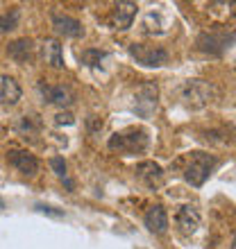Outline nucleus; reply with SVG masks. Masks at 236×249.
<instances>
[{
	"instance_id": "nucleus-25",
	"label": "nucleus",
	"mask_w": 236,
	"mask_h": 249,
	"mask_svg": "<svg viewBox=\"0 0 236 249\" xmlns=\"http://www.w3.org/2000/svg\"><path fill=\"white\" fill-rule=\"evenodd\" d=\"M5 209V199H2V197H0V211Z\"/></svg>"
},
{
	"instance_id": "nucleus-10",
	"label": "nucleus",
	"mask_w": 236,
	"mask_h": 249,
	"mask_svg": "<svg viewBox=\"0 0 236 249\" xmlns=\"http://www.w3.org/2000/svg\"><path fill=\"white\" fill-rule=\"evenodd\" d=\"M53 27L57 34H64V36H71V39H78L84 34V27L78 18L73 16H66V14H55L53 16Z\"/></svg>"
},
{
	"instance_id": "nucleus-14",
	"label": "nucleus",
	"mask_w": 236,
	"mask_h": 249,
	"mask_svg": "<svg viewBox=\"0 0 236 249\" xmlns=\"http://www.w3.org/2000/svg\"><path fill=\"white\" fill-rule=\"evenodd\" d=\"M137 175L141 181H145V186H159L164 181V170H161V165L155 163V161H143V163L137 165Z\"/></svg>"
},
{
	"instance_id": "nucleus-7",
	"label": "nucleus",
	"mask_w": 236,
	"mask_h": 249,
	"mask_svg": "<svg viewBox=\"0 0 236 249\" xmlns=\"http://www.w3.org/2000/svg\"><path fill=\"white\" fill-rule=\"evenodd\" d=\"M200 220H202V215H200L197 206L186 204V206H182V209L177 211V215H175L177 231H179L182 236H193L197 231V227H200Z\"/></svg>"
},
{
	"instance_id": "nucleus-19",
	"label": "nucleus",
	"mask_w": 236,
	"mask_h": 249,
	"mask_svg": "<svg viewBox=\"0 0 236 249\" xmlns=\"http://www.w3.org/2000/svg\"><path fill=\"white\" fill-rule=\"evenodd\" d=\"M50 168L55 170V175H57L59 179H66V161L61 157H53V159H50Z\"/></svg>"
},
{
	"instance_id": "nucleus-16",
	"label": "nucleus",
	"mask_w": 236,
	"mask_h": 249,
	"mask_svg": "<svg viewBox=\"0 0 236 249\" xmlns=\"http://www.w3.org/2000/svg\"><path fill=\"white\" fill-rule=\"evenodd\" d=\"M7 54L12 57L16 64H27L32 57V39H16L9 43Z\"/></svg>"
},
{
	"instance_id": "nucleus-18",
	"label": "nucleus",
	"mask_w": 236,
	"mask_h": 249,
	"mask_svg": "<svg viewBox=\"0 0 236 249\" xmlns=\"http://www.w3.org/2000/svg\"><path fill=\"white\" fill-rule=\"evenodd\" d=\"M19 9H12V12H7L0 16V34H5V32H12L14 27L19 25Z\"/></svg>"
},
{
	"instance_id": "nucleus-11",
	"label": "nucleus",
	"mask_w": 236,
	"mask_h": 249,
	"mask_svg": "<svg viewBox=\"0 0 236 249\" xmlns=\"http://www.w3.org/2000/svg\"><path fill=\"white\" fill-rule=\"evenodd\" d=\"M39 93L43 95V102L57 107H68L73 105V93L66 86H46L43 82H39Z\"/></svg>"
},
{
	"instance_id": "nucleus-5",
	"label": "nucleus",
	"mask_w": 236,
	"mask_h": 249,
	"mask_svg": "<svg viewBox=\"0 0 236 249\" xmlns=\"http://www.w3.org/2000/svg\"><path fill=\"white\" fill-rule=\"evenodd\" d=\"M157 98H159V89L155 82H145L138 86L137 95H134V111L141 118H150L152 113L157 111Z\"/></svg>"
},
{
	"instance_id": "nucleus-6",
	"label": "nucleus",
	"mask_w": 236,
	"mask_h": 249,
	"mask_svg": "<svg viewBox=\"0 0 236 249\" xmlns=\"http://www.w3.org/2000/svg\"><path fill=\"white\" fill-rule=\"evenodd\" d=\"M130 54L137 59V64L148 66V68H159L168 61V53L159 46H141V43H132Z\"/></svg>"
},
{
	"instance_id": "nucleus-9",
	"label": "nucleus",
	"mask_w": 236,
	"mask_h": 249,
	"mask_svg": "<svg viewBox=\"0 0 236 249\" xmlns=\"http://www.w3.org/2000/svg\"><path fill=\"white\" fill-rule=\"evenodd\" d=\"M137 9H138L137 2H130V0L118 2V5L114 7V16H112L114 30H118V32L130 30V27H132V20H134V16H137Z\"/></svg>"
},
{
	"instance_id": "nucleus-3",
	"label": "nucleus",
	"mask_w": 236,
	"mask_h": 249,
	"mask_svg": "<svg viewBox=\"0 0 236 249\" xmlns=\"http://www.w3.org/2000/svg\"><path fill=\"white\" fill-rule=\"evenodd\" d=\"M236 43V30L232 32H202L197 36L196 46L200 53L211 54V57H220Z\"/></svg>"
},
{
	"instance_id": "nucleus-12",
	"label": "nucleus",
	"mask_w": 236,
	"mask_h": 249,
	"mask_svg": "<svg viewBox=\"0 0 236 249\" xmlns=\"http://www.w3.org/2000/svg\"><path fill=\"white\" fill-rule=\"evenodd\" d=\"M41 57L55 71L64 68V50H61V43L57 39H46L41 43Z\"/></svg>"
},
{
	"instance_id": "nucleus-8",
	"label": "nucleus",
	"mask_w": 236,
	"mask_h": 249,
	"mask_svg": "<svg viewBox=\"0 0 236 249\" xmlns=\"http://www.w3.org/2000/svg\"><path fill=\"white\" fill-rule=\"evenodd\" d=\"M7 161H9V165H14L16 170L23 172V175H27V177L37 175V170H39V159L34 157V154H30L27 150L7 152Z\"/></svg>"
},
{
	"instance_id": "nucleus-22",
	"label": "nucleus",
	"mask_w": 236,
	"mask_h": 249,
	"mask_svg": "<svg viewBox=\"0 0 236 249\" xmlns=\"http://www.w3.org/2000/svg\"><path fill=\"white\" fill-rule=\"evenodd\" d=\"M73 123H75V118H73L68 111L57 113V116H55V124H59V127H61V124H73Z\"/></svg>"
},
{
	"instance_id": "nucleus-2",
	"label": "nucleus",
	"mask_w": 236,
	"mask_h": 249,
	"mask_svg": "<svg viewBox=\"0 0 236 249\" xmlns=\"http://www.w3.org/2000/svg\"><path fill=\"white\" fill-rule=\"evenodd\" d=\"M216 165H218L216 157H211L207 152H191L186 168H184V181L193 186V188H200L209 179V175L214 172Z\"/></svg>"
},
{
	"instance_id": "nucleus-20",
	"label": "nucleus",
	"mask_w": 236,
	"mask_h": 249,
	"mask_svg": "<svg viewBox=\"0 0 236 249\" xmlns=\"http://www.w3.org/2000/svg\"><path fill=\"white\" fill-rule=\"evenodd\" d=\"M39 127H41L39 120L34 123V120H32V118H27V116H23V118H20V123H19V129H20V131H25V134H27V131H37Z\"/></svg>"
},
{
	"instance_id": "nucleus-15",
	"label": "nucleus",
	"mask_w": 236,
	"mask_h": 249,
	"mask_svg": "<svg viewBox=\"0 0 236 249\" xmlns=\"http://www.w3.org/2000/svg\"><path fill=\"white\" fill-rule=\"evenodd\" d=\"M20 100V86L14 77H0V105L14 107Z\"/></svg>"
},
{
	"instance_id": "nucleus-13",
	"label": "nucleus",
	"mask_w": 236,
	"mask_h": 249,
	"mask_svg": "<svg viewBox=\"0 0 236 249\" xmlns=\"http://www.w3.org/2000/svg\"><path fill=\"white\" fill-rule=\"evenodd\" d=\"M143 222L148 227V231H152V233H166V229H168V213H166L161 204H155V206L148 209Z\"/></svg>"
},
{
	"instance_id": "nucleus-4",
	"label": "nucleus",
	"mask_w": 236,
	"mask_h": 249,
	"mask_svg": "<svg viewBox=\"0 0 236 249\" xmlns=\"http://www.w3.org/2000/svg\"><path fill=\"white\" fill-rule=\"evenodd\" d=\"M107 145H109V150H118V152H125V154H137V152H143L148 147V134L143 129H127V131H120V134H114Z\"/></svg>"
},
{
	"instance_id": "nucleus-24",
	"label": "nucleus",
	"mask_w": 236,
	"mask_h": 249,
	"mask_svg": "<svg viewBox=\"0 0 236 249\" xmlns=\"http://www.w3.org/2000/svg\"><path fill=\"white\" fill-rule=\"evenodd\" d=\"M230 249H236V236L232 238V245H230Z\"/></svg>"
},
{
	"instance_id": "nucleus-21",
	"label": "nucleus",
	"mask_w": 236,
	"mask_h": 249,
	"mask_svg": "<svg viewBox=\"0 0 236 249\" xmlns=\"http://www.w3.org/2000/svg\"><path fill=\"white\" fill-rule=\"evenodd\" d=\"M34 211H39V213H46V215H53V217H64V211H57L53 206H46V204H37Z\"/></svg>"
},
{
	"instance_id": "nucleus-1",
	"label": "nucleus",
	"mask_w": 236,
	"mask_h": 249,
	"mask_svg": "<svg viewBox=\"0 0 236 249\" xmlns=\"http://www.w3.org/2000/svg\"><path fill=\"white\" fill-rule=\"evenodd\" d=\"M218 95H220L218 86L207 82V79H189L182 86V102H184V107H189L193 111L214 105L218 100Z\"/></svg>"
},
{
	"instance_id": "nucleus-17",
	"label": "nucleus",
	"mask_w": 236,
	"mask_h": 249,
	"mask_svg": "<svg viewBox=\"0 0 236 249\" xmlns=\"http://www.w3.org/2000/svg\"><path fill=\"white\" fill-rule=\"evenodd\" d=\"M107 57L105 50H98V48H86V50H82V54H79V61L84 66H89V68H98L100 61Z\"/></svg>"
},
{
	"instance_id": "nucleus-23",
	"label": "nucleus",
	"mask_w": 236,
	"mask_h": 249,
	"mask_svg": "<svg viewBox=\"0 0 236 249\" xmlns=\"http://www.w3.org/2000/svg\"><path fill=\"white\" fill-rule=\"evenodd\" d=\"M100 127H102V120H100V123H98V120L89 118V129H93V131H96V129H100Z\"/></svg>"
}]
</instances>
